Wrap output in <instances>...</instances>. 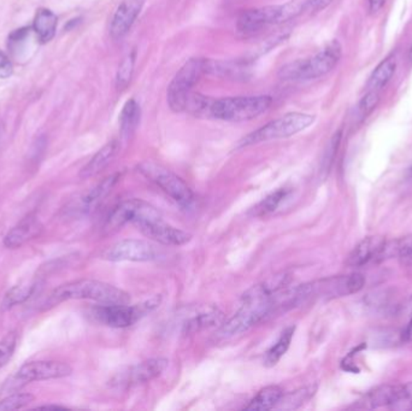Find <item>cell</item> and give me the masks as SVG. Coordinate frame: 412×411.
<instances>
[{"label": "cell", "mask_w": 412, "mask_h": 411, "mask_svg": "<svg viewBox=\"0 0 412 411\" xmlns=\"http://www.w3.org/2000/svg\"><path fill=\"white\" fill-rule=\"evenodd\" d=\"M74 299H87L102 304H128L130 297L127 292L109 283L81 278L56 288L49 297V305H57Z\"/></svg>", "instance_id": "cell-1"}, {"label": "cell", "mask_w": 412, "mask_h": 411, "mask_svg": "<svg viewBox=\"0 0 412 411\" xmlns=\"http://www.w3.org/2000/svg\"><path fill=\"white\" fill-rule=\"evenodd\" d=\"M306 10V0H294L284 5H270L247 10L240 15L236 22L238 31L244 36H252L266 27L286 22Z\"/></svg>", "instance_id": "cell-2"}, {"label": "cell", "mask_w": 412, "mask_h": 411, "mask_svg": "<svg viewBox=\"0 0 412 411\" xmlns=\"http://www.w3.org/2000/svg\"><path fill=\"white\" fill-rule=\"evenodd\" d=\"M273 104L269 96H246L211 99L206 117L227 122H243L256 119Z\"/></svg>", "instance_id": "cell-3"}, {"label": "cell", "mask_w": 412, "mask_h": 411, "mask_svg": "<svg viewBox=\"0 0 412 411\" xmlns=\"http://www.w3.org/2000/svg\"><path fill=\"white\" fill-rule=\"evenodd\" d=\"M342 47L337 40H333L323 50L309 59L289 63L280 69L282 80H314L328 74L340 62Z\"/></svg>", "instance_id": "cell-4"}, {"label": "cell", "mask_w": 412, "mask_h": 411, "mask_svg": "<svg viewBox=\"0 0 412 411\" xmlns=\"http://www.w3.org/2000/svg\"><path fill=\"white\" fill-rule=\"evenodd\" d=\"M211 70V62L205 58H191L174 76L167 92L169 107L175 112L186 109L187 100L195 84Z\"/></svg>", "instance_id": "cell-5"}, {"label": "cell", "mask_w": 412, "mask_h": 411, "mask_svg": "<svg viewBox=\"0 0 412 411\" xmlns=\"http://www.w3.org/2000/svg\"><path fill=\"white\" fill-rule=\"evenodd\" d=\"M315 116L303 112H291L280 119L270 121L263 127L250 133L239 142V147L257 145L261 142H271L277 139L293 137L304 129L309 128L315 122Z\"/></svg>", "instance_id": "cell-6"}, {"label": "cell", "mask_w": 412, "mask_h": 411, "mask_svg": "<svg viewBox=\"0 0 412 411\" xmlns=\"http://www.w3.org/2000/svg\"><path fill=\"white\" fill-rule=\"evenodd\" d=\"M137 170L155 186H158L165 195H168L180 207H191L194 195L190 186L176 174L153 162H142L137 165Z\"/></svg>", "instance_id": "cell-7"}, {"label": "cell", "mask_w": 412, "mask_h": 411, "mask_svg": "<svg viewBox=\"0 0 412 411\" xmlns=\"http://www.w3.org/2000/svg\"><path fill=\"white\" fill-rule=\"evenodd\" d=\"M160 298H152L140 305L102 304L93 309L98 322L111 328H125L133 326L142 316L160 304Z\"/></svg>", "instance_id": "cell-8"}, {"label": "cell", "mask_w": 412, "mask_h": 411, "mask_svg": "<svg viewBox=\"0 0 412 411\" xmlns=\"http://www.w3.org/2000/svg\"><path fill=\"white\" fill-rule=\"evenodd\" d=\"M160 217H162L160 212L145 200L127 199L111 210L104 225V230L107 233H112L128 223L137 225L140 222L150 221Z\"/></svg>", "instance_id": "cell-9"}, {"label": "cell", "mask_w": 412, "mask_h": 411, "mask_svg": "<svg viewBox=\"0 0 412 411\" xmlns=\"http://www.w3.org/2000/svg\"><path fill=\"white\" fill-rule=\"evenodd\" d=\"M167 367H168V359L151 358L117 373L114 376V379L110 381V384L112 387L119 389H132L137 384H146L155 380L163 374Z\"/></svg>", "instance_id": "cell-10"}, {"label": "cell", "mask_w": 412, "mask_h": 411, "mask_svg": "<svg viewBox=\"0 0 412 411\" xmlns=\"http://www.w3.org/2000/svg\"><path fill=\"white\" fill-rule=\"evenodd\" d=\"M364 283L365 280L363 275L358 273L323 278V280L309 283L310 299L314 298L333 299L339 297L350 296L360 291L364 287Z\"/></svg>", "instance_id": "cell-11"}, {"label": "cell", "mask_w": 412, "mask_h": 411, "mask_svg": "<svg viewBox=\"0 0 412 411\" xmlns=\"http://www.w3.org/2000/svg\"><path fill=\"white\" fill-rule=\"evenodd\" d=\"M158 257L160 251L155 245L137 239L121 240L102 253V258L110 262H151Z\"/></svg>", "instance_id": "cell-12"}, {"label": "cell", "mask_w": 412, "mask_h": 411, "mask_svg": "<svg viewBox=\"0 0 412 411\" xmlns=\"http://www.w3.org/2000/svg\"><path fill=\"white\" fill-rule=\"evenodd\" d=\"M71 373L73 369L67 363L57 362V361H36V362L23 364L15 375L26 386L34 381L67 378Z\"/></svg>", "instance_id": "cell-13"}, {"label": "cell", "mask_w": 412, "mask_h": 411, "mask_svg": "<svg viewBox=\"0 0 412 411\" xmlns=\"http://www.w3.org/2000/svg\"><path fill=\"white\" fill-rule=\"evenodd\" d=\"M137 230L146 238L151 239L155 243L165 246H182L191 241L192 235L185 230H178L173 225H168L163 217L140 222L137 225Z\"/></svg>", "instance_id": "cell-14"}, {"label": "cell", "mask_w": 412, "mask_h": 411, "mask_svg": "<svg viewBox=\"0 0 412 411\" xmlns=\"http://www.w3.org/2000/svg\"><path fill=\"white\" fill-rule=\"evenodd\" d=\"M145 0H122L111 20L110 36L114 40L123 39L132 29L142 13Z\"/></svg>", "instance_id": "cell-15"}, {"label": "cell", "mask_w": 412, "mask_h": 411, "mask_svg": "<svg viewBox=\"0 0 412 411\" xmlns=\"http://www.w3.org/2000/svg\"><path fill=\"white\" fill-rule=\"evenodd\" d=\"M224 323V314L218 306H200L188 313L182 321V331L193 334L208 328L218 327Z\"/></svg>", "instance_id": "cell-16"}, {"label": "cell", "mask_w": 412, "mask_h": 411, "mask_svg": "<svg viewBox=\"0 0 412 411\" xmlns=\"http://www.w3.org/2000/svg\"><path fill=\"white\" fill-rule=\"evenodd\" d=\"M386 239L379 235L367 237L356 245L346 260L350 267H363L372 261H379L385 248Z\"/></svg>", "instance_id": "cell-17"}, {"label": "cell", "mask_w": 412, "mask_h": 411, "mask_svg": "<svg viewBox=\"0 0 412 411\" xmlns=\"http://www.w3.org/2000/svg\"><path fill=\"white\" fill-rule=\"evenodd\" d=\"M43 230L44 227L38 217H26L5 235L4 245L8 248H21L28 241L40 237Z\"/></svg>", "instance_id": "cell-18"}, {"label": "cell", "mask_w": 412, "mask_h": 411, "mask_svg": "<svg viewBox=\"0 0 412 411\" xmlns=\"http://www.w3.org/2000/svg\"><path fill=\"white\" fill-rule=\"evenodd\" d=\"M119 180H120V174H112L110 177H105L84 197H81L74 210L82 215L93 211L94 209H97L98 205L107 198Z\"/></svg>", "instance_id": "cell-19"}, {"label": "cell", "mask_w": 412, "mask_h": 411, "mask_svg": "<svg viewBox=\"0 0 412 411\" xmlns=\"http://www.w3.org/2000/svg\"><path fill=\"white\" fill-rule=\"evenodd\" d=\"M400 391L399 384H387L377 389H372L365 394L355 407L357 409H376L381 407H392L397 401Z\"/></svg>", "instance_id": "cell-20"}, {"label": "cell", "mask_w": 412, "mask_h": 411, "mask_svg": "<svg viewBox=\"0 0 412 411\" xmlns=\"http://www.w3.org/2000/svg\"><path fill=\"white\" fill-rule=\"evenodd\" d=\"M119 151V144L117 142H107V145L102 146L100 150L92 157L89 163L84 165L80 172L81 179H89L94 177L99 172L107 168L110 164L111 160L115 158L116 154Z\"/></svg>", "instance_id": "cell-21"}, {"label": "cell", "mask_w": 412, "mask_h": 411, "mask_svg": "<svg viewBox=\"0 0 412 411\" xmlns=\"http://www.w3.org/2000/svg\"><path fill=\"white\" fill-rule=\"evenodd\" d=\"M397 69V61L395 57H387L372 71V76L367 84V91L381 92L388 84Z\"/></svg>", "instance_id": "cell-22"}, {"label": "cell", "mask_w": 412, "mask_h": 411, "mask_svg": "<svg viewBox=\"0 0 412 411\" xmlns=\"http://www.w3.org/2000/svg\"><path fill=\"white\" fill-rule=\"evenodd\" d=\"M57 28V16L51 10L39 9L34 17L33 31H36L41 43H49L54 39Z\"/></svg>", "instance_id": "cell-23"}, {"label": "cell", "mask_w": 412, "mask_h": 411, "mask_svg": "<svg viewBox=\"0 0 412 411\" xmlns=\"http://www.w3.org/2000/svg\"><path fill=\"white\" fill-rule=\"evenodd\" d=\"M282 396H284V391L281 387L275 384L268 386L261 389L245 409L250 411L270 410L276 408Z\"/></svg>", "instance_id": "cell-24"}, {"label": "cell", "mask_w": 412, "mask_h": 411, "mask_svg": "<svg viewBox=\"0 0 412 411\" xmlns=\"http://www.w3.org/2000/svg\"><path fill=\"white\" fill-rule=\"evenodd\" d=\"M140 116H142L140 105L137 104L135 99H130L124 104L120 115L121 135L124 139L132 137L134 132L137 130L140 122Z\"/></svg>", "instance_id": "cell-25"}, {"label": "cell", "mask_w": 412, "mask_h": 411, "mask_svg": "<svg viewBox=\"0 0 412 411\" xmlns=\"http://www.w3.org/2000/svg\"><path fill=\"white\" fill-rule=\"evenodd\" d=\"M296 327L291 326L284 329L277 341L275 343L270 349L266 351V357H264V366L268 368L275 367L280 359L284 357V354L289 349V345L292 343L293 336H294Z\"/></svg>", "instance_id": "cell-26"}, {"label": "cell", "mask_w": 412, "mask_h": 411, "mask_svg": "<svg viewBox=\"0 0 412 411\" xmlns=\"http://www.w3.org/2000/svg\"><path fill=\"white\" fill-rule=\"evenodd\" d=\"M316 391H317V386L316 384H310V386H305V387L297 389V391L291 392V394H284L282 398L280 399L279 404L276 405V409L292 410V409H297V408L302 407L303 404L309 402L311 398L314 397Z\"/></svg>", "instance_id": "cell-27"}, {"label": "cell", "mask_w": 412, "mask_h": 411, "mask_svg": "<svg viewBox=\"0 0 412 411\" xmlns=\"http://www.w3.org/2000/svg\"><path fill=\"white\" fill-rule=\"evenodd\" d=\"M291 190L289 188H279L275 190L273 193L263 199L261 202L254 207L251 210V215L256 217H263L269 215L271 212H274L276 209L279 208L282 202L286 200L289 197Z\"/></svg>", "instance_id": "cell-28"}, {"label": "cell", "mask_w": 412, "mask_h": 411, "mask_svg": "<svg viewBox=\"0 0 412 411\" xmlns=\"http://www.w3.org/2000/svg\"><path fill=\"white\" fill-rule=\"evenodd\" d=\"M392 257H400L404 260H410L412 257V234L404 238L398 239L395 241L387 243L386 241L385 248L382 250L381 256L379 261H382L385 258H392Z\"/></svg>", "instance_id": "cell-29"}, {"label": "cell", "mask_w": 412, "mask_h": 411, "mask_svg": "<svg viewBox=\"0 0 412 411\" xmlns=\"http://www.w3.org/2000/svg\"><path fill=\"white\" fill-rule=\"evenodd\" d=\"M36 291V283H26V285L15 286L5 294L3 308L5 310H9L16 305L22 304L24 301H27Z\"/></svg>", "instance_id": "cell-30"}, {"label": "cell", "mask_w": 412, "mask_h": 411, "mask_svg": "<svg viewBox=\"0 0 412 411\" xmlns=\"http://www.w3.org/2000/svg\"><path fill=\"white\" fill-rule=\"evenodd\" d=\"M134 66H135V51L127 53L123 59L121 61L116 76V86L117 89H125L132 81L134 74Z\"/></svg>", "instance_id": "cell-31"}, {"label": "cell", "mask_w": 412, "mask_h": 411, "mask_svg": "<svg viewBox=\"0 0 412 411\" xmlns=\"http://www.w3.org/2000/svg\"><path fill=\"white\" fill-rule=\"evenodd\" d=\"M34 399L36 397L31 394H10L0 401V410H18L28 407L31 402H34Z\"/></svg>", "instance_id": "cell-32"}, {"label": "cell", "mask_w": 412, "mask_h": 411, "mask_svg": "<svg viewBox=\"0 0 412 411\" xmlns=\"http://www.w3.org/2000/svg\"><path fill=\"white\" fill-rule=\"evenodd\" d=\"M17 346V334L10 331L0 341V369L9 363Z\"/></svg>", "instance_id": "cell-33"}, {"label": "cell", "mask_w": 412, "mask_h": 411, "mask_svg": "<svg viewBox=\"0 0 412 411\" xmlns=\"http://www.w3.org/2000/svg\"><path fill=\"white\" fill-rule=\"evenodd\" d=\"M381 99V92L377 91H367V94L364 96L358 104V114L360 119H367L372 111L376 109Z\"/></svg>", "instance_id": "cell-34"}, {"label": "cell", "mask_w": 412, "mask_h": 411, "mask_svg": "<svg viewBox=\"0 0 412 411\" xmlns=\"http://www.w3.org/2000/svg\"><path fill=\"white\" fill-rule=\"evenodd\" d=\"M340 142H342V132L339 130L333 135L328 146H327V150L324 152L323 160H322L323 172H328L330 167H332L333 160L335 158Z\"/></svg>", "instance_id": "cell-35"}, {"label": "cell", "mask_w": 412, "mask_h": 411, "mask_svg": "<svg viewBox=\"0 0 412 411\" xmlns=\"http://www.w3.org/2000/svg\"><path fill=\"white\" fill-rule=\"evenodd\" d=\"M390 408L395 410H412V382L400 386L398 398Z\"/></svg>", "instance_id": "cell-36"}, {"label": "cell", "mask_w": 412, "mask_h": 411, "mask_svg": "<svg viewBox=\"0 0 412 411\" xmlns=\"http://www.w3.org/2000/svg\"><path fill=\"white\" fill-rule=\"evenodd\" d=\"M14 73V66L9 57L0 50V79H8Z\"/></svg>", "instance_id": "cell-37"}, {"label": "cell", "mask_w": 412, "mask_h": 411, "mask_svg": "<svg viewBox=\"0 0 412 411\" xmlns=\"http://www.w3.org/2000/svg\"><path fill=\"white\" fill-rule=\"evenodd\" d=\"M332 0H306V10L311 11H319L328 6Z\"/></svg>", "instance_id": "cell-38"}, {"label": "cell", "mask_w": 412, "mask_h": 411, "mask_svg": "<svg viewBox=\"0 0 412 411\" xmlns=\"http://www.w3.org/2000/svg\"><path fill=\"white\" fill-rule=\"evenodd\" d=\"M29 34V28H21V29H17V31H15L14 33H11V36H10V40L13 41V43H18V41H22V40L26 39V36Z\"/></svg>", "instance_id": "cell-39"}, {"label": "cell", "mask_w": 412, "mask_h": 411, "mask_svg": "<svg viewBox=\"0 0 412 411\" xmlns=\"http://www.w3.org/2000/svg\"><path fill=\"white\" fill-rule=\"evenodd\" d=\"M387 0H368L369 11L376 13L385 6Z\"/></svg>", "instance_id": "cell-40"}, {"label": "cell", "mask_w": 412, "mask_h": 411, "mask_svg": "<svg viewBox=\"0 0 412 411\" xmlns=\"http://www.w3.org/2000/svg\"><path fill=\"white\" fill-rule=\"evenodd\" d=\"M403 339L405 341H412V316L410 322H409L408 327L404 331Z\"/></svg>", "instance_id": "cell-41"}, {"label": "cell", "mask_w": 412, "mask_h": 411, "mask_svg": "<svg viewBox=\"0 0 412 411\" xmlns=\"http://www.w3.org/2000/svg\"><path fill=\"white\" fill-rule=\"evenodd\" d=\"M39 409H64V407H61V405H41Z\"/></svg>", "instance_id": "cell-42"}, {"label": "cell", "mask_w": 412, "mask_h": 411, "mask_svg": "<svg viewBox=\"0 0 412 411\" xmlns=\"http://www.w3.org/2000/svg\"><path fill=\"white\" fill-rule=\"evenodd\" d=\"M409 59H410V62H412V44L409 49Z\"/></svg>", "instance_id": "cell-43"}, {"label": "cell", "mask_w": 412, "mask_h": 411, "mask_svg": "<svg viewBox=\"0 0 412 411\" xmlns=\"http://www.w3.org/2000/svg\"><path fill=\"white\" fill-rule=\"evenodd\" d=\"M409 263H412V257L411 258H410V260H408Z\"/></svg>", "instance_id": "cell-44"}, {"label": "cell", "mask_w": 412, "mask_h": 411, "mask_svg": "<svg viewBox=\"0 0 412 411\" xmlns=\"http://www.w3.org/2000/svg\"><path fill=\"white\" fill-rule=\"evenodd\" d=\"M411 172H412V168H411Z\"/></svg>", "instance_id": "cell-45"}]
</instances>
